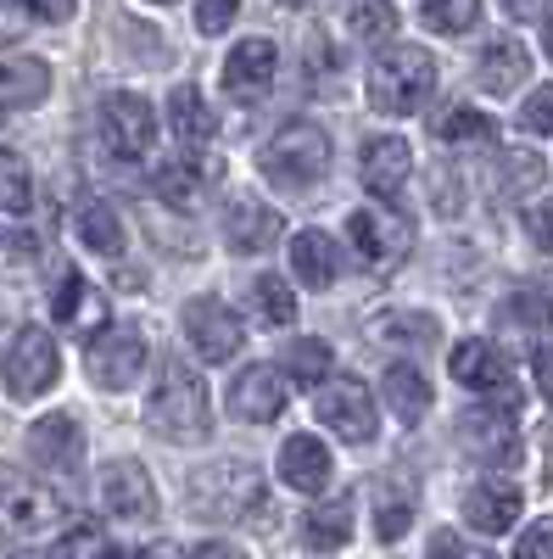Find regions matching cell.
Listing matches in <instances>:
<instances>
[{
	"mask_svg": "<svg viewBox=\"0 0 553 559\" xmlns=\"http://www.w3.org/2000/svg\"><path fill=\"white\" fill-rule=\"evenodd\" d=\"M347 23H352L363 39H392V28H397V7H352Z\"/></svg>",
	"mask_w": 553,
	"mask_h": 559,
	"instance_id": "obj_39",
	"label": "cell"
},
{
	"mask_svg": "<svg viewBox=\"0 0 553 559\" xmlns=\"http://www.w3.org/2000/svg\"><path fill=\"white\" fill-rule=\"evenodd\" d=\"M152 107L146 96H134V90H112V96L101 102V146L112 157H146L152 152Z\"/></svg>",
	"mask_w": 553,
	"mask_h": 559,
	"instance_id": "obj_12",
	"label": "cell"
},
{
	"mask_svg": "<svg viewBox=\"0 0 553 559\" xmlns=\"http://www.w3.org/2000/svg\"><path fill=\"white\" fill-rule=\"evenodd\" d=\"M207 419L213 414H207L202 376L179 353H168L163 369H157V386L146 397V426L157 437H168V442H196V437H207Z\"/></svg>",
	"mask_w": 553,
	"mask_h": 559,
	"instance_id": "obj_1",
	"label": "cell"
},
{
	"mask_svg": "<svg viewBox=\"0 0 553 559\" xmlns=\"http://www.w3.org/2000/svg\"><path fill=\"white\" fill-rule=\"evenodd\" d=\"M45 96H51V68L28 51H7L0 45V112L39 107Z\"/></svg>",
	"mask_w": 553,
	"mask_h": 559,
	"instance_id": "obj_18",
	"label": "cell"
},
{
	"mask_svg": "<svg viewBox=\"0 0 553 559\" xmlns=\"http://www.w3.org/2000/svg\"><path fill=\"white\" fill-rule=\"evenodd\" d=\"M420 17H425V28H436V34H470L476 23H481V7L476 0H431V7H420Z\"/></svg>",
	"mask_w": 553,
	"mask_h": 559,
	"instance_id": "obj_36",
	"label": "cell"
},
{
	"mask_svg": "<svg viewBox=\"0 0 553 559\" xmlns=\"http://www.w3.org/2000/svg\"><path fill=\"white\" fill-rule=\"evenodd\" d=\"M101 503L112 509L118 521H134V526H152L157 521V487L146 476V464H134V459H118L101 471Z\"/></svg>",
	"mask_w": 553,
	"mask_h": 559,
	"instance_id": "obj_13",
	"label": "cell"
},
{
	"mask_svg": "<svg viewBox=\"0 0 553 559\" xmlns=\"http://www.w3.org/2000/svg\"><path fill=\"white\" fill-rule=\"evenodd\" d=\"M62 521V503L51 487H34L23 476L0 481V543H34Z\"/></svg>",
	"mask_w": 553,
	"mask_h": 559,
	"instance_id": "obj_7",
	"label": "cell"
},
{
	"mask_svg": "<svg viewBox=\"0 0 553 559\" xmlns=\"http://www.w3.org/2000/svg\"><path fill=\"white\" fill-rule=\"evenodd\" d=\"M548 302H553V297H548Z\"/></svg>",
	"mask_w": 553,
	"mask_h": 559,
	"instance_id": "obj_54",
	"label": "cell"
},
{
	"mask_svg": "<svg viewBox=\"0 0 553 559\" xmlns=\"http://www.w3.org/2000/svg\"><path fill=\"white\" fill-rule=\"evenodd\" d=\"M196 559H247V554L229 548V543H207V548H196Z\"/></svg>",
	"mask_w": 553,
	"mask_h": 559,
	"instance_id": "obj_49",
	"label": "cell"
},
{
	"mask_svg": "<svg viewBox=\"0 0 553 559\" xmlns=\"http://www.w3.org/2000/svg\"><path fill=\"white\" fill-rule=\"evenodd\" d=\"M274 68H280V45L274 39H241L224 62V84L229 90H257V84L274 79Z\"/></svg>",
	"mask_w": 553,
	"mask_h": 559,
	"instance_id": "obj_25",
	"label": "cell"
},
{
	"mask_svg": "<svg viewBox=\"0 0 553 559\" xmlns=\"http://www.w3.org/2000/svg\"><path fill=\"white\" fill-rule=\"evenodd\" d=\"M302 543L313 554H336L352 543V498H336V503H318L302 515Z\"/></svg>",
	"mask_w": 553,
	"mask_h": 559,
	"instance_id": "obj_27",
	"label": "cell"
},
{
	"mask_svg": "<svg viewBox=\"0 0 553 559\" xmlns=\"http://www.w3.org/2000/svg\"><path fill=\"white\" fill-rule=\"evenodd\" d=\"M291 274L302 280V286H313V292L336 286V274H341V247L325 236V229H302V236L291 241Z\"/></svg>",
	"mask_w": 553,
	"mask_h": 559,
	"instance_id": "obj_23",
	"label": "cell"
},
{
	"mask_svg": "<svg viewBox=\"0 0 553 559\" xmlns=\"http://www.w3.org/2000/svg\"><path fill=\"white\" fill-rule=\"evenodd\" d=\"M51 308H57V319L68 324V331H89V308L107 313V302H101L96 292H89L79 274H62V292H57V302H51Z\"/></svg>",
	"mask_w": 553,
	"mask_h": 559,
	"instance_id": "obj_33",
	"label": "cell"
},
{
	"mask_svg": "<svg viewBox=\"0 0 553 559\" xmlns=\"http://www.w3.org/2000/svg\"><path fill=\"white\" fill-rule=\"evenodd\" d=\"M236 23V0H207V7H196V28L202 34H218Z\"/></svg>",
	"mask_w": 553,
	"mask_h": 559,
	"instance_id": "obj_45",
	"label": "cell"
},
{
	"mask_svg": "<svg viewBox=\"0 0 553 559\" xmlns=\"http://www.w3.org/2000/svg\"><path fill=\"white\" fill-rule=\"evenodd\" d=\"M257 168H263L268 185H280V191H308V185L325 179V168H330V140L313 123H286L274 140L257 146Z\"/></svg>",
	"mask_w": 553,
	"mask_h": 559,
	"instance_id": "obj_3",
	"label": "cell"
},
{
	"mask_svg": "<svg viewBox=\"0 0 553 559\" xmlns=\"http://www.w3.org/2000/svg\"><path fill=\"white\" fill-rule=\"evenodd\" d=\"M28 453H34L39 471L73 476L79 464H84V431H79V419H73V414H45V419H34Z\"/></svg>",
	"mask_w": 553,
	"mask_h": 559,
	"instance_id": "obj_14",
	"label": "cell"
},
{
	"mask_svg": "<svg viewBox=\"0 0 553 559\" xmlns=\"http://www.w3.org/2000/svg\"><path fill=\"white\" fill-rule=\"evenodd\" d=\"M191 503H196V515H207L213 526L224 521H247L252 509L263 503V476H257V464H207V471L191 481Z\"/></svg>",
	"mask_w": 553,
	"mask_h": 559,
	"instance_id": "obj_4",
	"label": "cell"
},
{
	"mask_svg": "<svg viewBox=\"0 0 553 559\" xmlns=\"http://www.w3.org/2000/svg\"><path fill=\"white\" fill-rule=\"evenodd\" d=\"M17 559H62V554H17Z\"/></svg>",
	"mask_w": 553,
	"mask_h": 559,
	"instance_id": "obj_52",
	"label": "cell"
},
{
	"mask_svg": "<svg viewBox=\"0 0 553 559\" xmlns=\"http://www.w3.org/2000/svg\"><path fill=\"white\" fill-rule=\"evenodd\" d=\"M369 336H375V342H413V347H436L442 324H436L431 313H386V319L369 324Z\"/></svg>",
	"mask_w": 553,
	"mask_h": 559,
	"instance_id": "obj_31",
	"label": "cell"
},
{
	"mask_svg": "<svg viewBox=\"0 0 553 559\" xmlns=\"http://www.w3.org/2000/svg\"><path fill=\"white\" fill-rule=\"evenodd\" d=\"M515 559H553V515H548V521H537L531 532H520Z\"/></svg>",
	"mask_w": 553,
	"mask_h": 559,
	"instance_id": "obj_43",
	"label": "cell"
},
{
	"mask_svg": "<svg viewBox=\"0 0 553 559\" xmlns=\"http://www.w3.org/2000/svg\"><path fill=\"white\" fill-rule=\"evenodd\" d=\"M274 236H280V213L257 197H236L224 207V241L229 252H268Z\"/></svg>",
	"mask_w": 553,
	"mask_h": 559,
	"instance_id": "obj_19",
	"label": "cell"
},
{
	"mask_svg": "<svg viewBox=\"0 0 553 559\" xmlns=\"http://www.w3.org/2000/svg\"><path fill=\"white\" fill-rule=\"evenodd\" d=\"M520 509H526V492L515 481H481L465 492V521L476 532H509L520 521Z\"/></svg>",
	"mask_w": 553,
	"mask_h": 559,
	"instance_id": "obj_21",
	"label": "cell"
},
{
	"mask_svg": "<svg viewBox=\"0 0 553 559\" xmlns=\"http://www.w3.org/2000/svg\"><path fill=\"white\" fill-rule=\"evenodd\" d=\"M458 437H465V453L481 459V464H520V431H515V414L509 408H497V403H481L470 408L465 419H458Z\"/></svg>",
	"mask_w": 553,
	"mask_h": 559,
	"instance_id": "obj_11",
	"label": "cell"
},
{
	"mask_svg": "<svg viewBox=\"0 0 553 559\" xmlns=\"http://www.w3.org/2000/svg\"><path fill=\"white\" fill-rule=\"evenodd\" d=\"M408 521H413V487H402V481H375V532H381L386 543H397V537L408 532Z\"/></svg>",
	"mask_w": 553,
	"mask_h": 559,
	"instance_id": "obj_30",
	"label": "cell"
},
{
	"mask_svg": "<svg viewBox=\"0 0 553 559\" xmlns=\"http://www.w3.org/2000/svg\"><path fill=\"white\" fill-rule=\"evenodd\" d=\"M431 96H436V62L420 45H392V51H381L375 68H369V107L386 112V118L420 112Z\"/></svg>",
	"mask_w": 553,
	"mask_h": 559,
	"instance_id": "obj_2",
	"label": "cell"
},
{
	"mask_svg": "<svg viewBox=\"0 0 553 559\" xmlns=\"http://www.w3.org/2000/svg\"><path fill=\"white\" fill-rule=\"evenodd\" d=\"M520 129H531V134H553V84H542L537 96L520 107Z\"/></svg>",
	"mask_w": 553,
	"mask_h": 559,
	"instance_id": "obj_42",
	"label": "cell"
},
{
	"mask_svg": "<svg viewBox=\"0 0 553 559\" xmlns=\"http://www.w3.org/2000/svg\"><path fill=\"white\" fill-rule=\"evenodd\" d=\"M381 392H386V408L402 419V426H420V419L431 414V381H425L413 364H392L386 381H381Z\"/></svg>",
	"mask_w": 553,
	"mask_h": 559,
	"instance_id": "obj_24",
	"label": "cell"
},
{
	"mask_svg": "<svg viewBox=\"0 0 553 559\" xmlns=\"http://www.w3.org/2000/svg\"><path fill=\"white\" fill-rule=\"evenodd\" d=\"M229 408H236L241 419H252V426H263V419H280L286 414V376L274 364H252L236 376V386H229Z\"/></svg>",
	"mask_w": 553,
	"mask_h": 559,
	"instance_id": "obj_17",
	"label": "cell"
},
{
	"mask_svg": "<svg viewBox=\"0 0 553 559\" xmlns=\"http://www.w3.org/2000/svg\"><path fill=\"white\" fill-rule=\"evenodd\" d=\"M34 207V179H28V163L17 152H0V213L7 218H23Z\"/></svg>",
	"mask_w": 553,
	"mask_h": 559,
	"instance_id": "obj_32",
	"label": "cell"
},
{
	"mask_svg": "<svg viewBox=\"0 0 553 559\" xmlns=\"http://www.w3.org/2000/svg\"><path fill=\"white\" fill-rule=\"evenodd\" d=\"M503 319L520 324V331H548V324H553V302L542 292H515L509 302H503Z\"/></svg>",
	"mask_w": 553,
	"mask_h": 559,
	"instance_id": "obj_38",
	"label": "cell"
},
{
	"mask_svg": "<svg viewBox=\"0 0 553 559\" xmlns=\"http://www.w3.org/2000/svg\"><path fill=\"white\" fill-rule=\"evenodd\" d=\"M431 559H497V554L470 543V537H458V532H436L431 537Z\"/></svg>",
	"mask_w": 553,
	"mask_h": 559,
	"instance_id": "obj_41",
	"label": "cell"
},
{
	"mask_svg": "<svg viewBox=\"0 0 553 559\" xmlns=\"http://www.w3.org/2000/svg\"><path fill=\"white\" fill-rule=\"evenodd\" d=\"M313 408H318V426H330L341 442H375L381 414H375V397L363 392V381H330V386H318Z\"/></svg>",
	"mask_w": 553,
	"mask_h": 559,
	"instance_id": "obj_10",
	"label": "cell"
},
{
	"mask_svg": "<svg viewBox=\"0 0 553 559\" xmlns=\"http://www.w3.org/2000/svg\"><path fill=\"white\" fill-rule=\"evenodd\" d=\"M531 369H537V386H542V397L553 403V347H537Z\"/></svg>",
	"mask_w": 553,
	"mask_h": 559,
	"instance_id": "obj_46",
	"label": "cell"
},
{
	"mask_svg": "<svg viewBox=\"0 0 553 559\" xmlns=\"http://www.w3.org/2000/svg\"><path fill=\"white\" fill-rule=\"evenodd\" d=\"M146 358H152V347H146V336L134 331V324H107L101 336H89L84 369H89V381H96L101 392H129L134 381H141Z\"/></svg>",
	"mask_w": 553,
	"mask_h": 559,
	"instance_id": "obj_6",
	"label": "cell"
},
{
	"mask_svg": "<svg viewBox=\"0 0 553 559\" xmlns=\"http://www.w3.org/2000/svg\"><path fill=\"white\" fill-rule=\"evenodd\" d=\"M57 376H62V353H57L51 331L23 324V331L7 342V358H0V381H7V392L12 397H39V392H51Z\"/></svg>",
	"mask_w": 553,
	"mask_h": 559,
	"instance_id": "obj_5",
	"label": "cell"
},
{
	"mask_svg": "<svg viewBox=\"0 0 553 559\" xmlns=\"http://www.w3.org/2000/svg\"><path fill=\"white\" fill-rule=\"evenodd\" d=\"M413 174V152H408V140L397 134H381V140H369L363 157H358V179H363V191H375L381 202H392L402 185Z\"/></svg>",
	"mask_w": 553,
	"mask_h": 559,
	"instance_id": "obj_16",
	"label": "cell"
},
{
	"mask_svg": "<svg viewBox=\"0 0 553 559\" xmlns=\"http://www.w3.org/2000/svg\"><path fill=\"white\" fill-rule=\"evenodd\" d=\"M28 17H39V23H68L73 17V7H45V0H39V7H23Z\"/></svg>",
	"mask_w": 553,
	"mask_h": 559,
	"instance_id": "obj_48",
	"label": "cell"
},
{
	"mask_svg": "<svg viewBox=\"0 0 553 559\" xmlns=\"http://www.w3.org/2000/svg\"><path fill=\"white\" fill-rule=\"evenodd\" d=\"M542 39H548V57H553V12H548V34Z\"/></svg>",
	"mask_w": 553,
	"mask_h": 559,
	"instance_id": "obj_51",
	"label": "cell"
},
{
	"mask_svg": "<svg viewBox=\"0 0 553 559\" xmlns=\"http://www.w3.org/2000/svg\"><path fill=\"white\" fill-rule=\"evenodd\" d=\"M336 476V464H330V448L318 442V437H286L280 448V481L297 487V492H325Z\"/></svg>",
	"mask_w": 553,
	"mask_h": 559,
	"instance_id": "obj_20",
	"label": "cell"
},
{
	"mask_svg": "<svg viewBox=\"0 0 553 559\" xmlns=\"http://www.w3.org/2000/svg\"><path fill=\"white\" fill-rule=\"evenodd\" d=\"M168 118H173L179 146H207V140L218 134V118H213V107L202 102L196 84H179V90H173V96H168Z\"/></svg>",
	"mask_w": 553,
	"mask_h": 559,
	"instance_id": "obj_28",
	"label": "cell"
},
{
	"mask_svg": "<svg viewBox=\"0 0 553 559\" xmlns=\"http://www.w3.org/2000/svg\"><path fill=\"white\" fill-rule=\"evenodd\" d=\"M531 79V57L520 39H497L481 51V68H476V84L486 90V96H515V90Z\"/></svg>",
	"mask_w": 553,
	"mask_h": 559,
	"instance_id": "obj_22",
	"label": "cell"
},
{
	"mask_svg": "<svg viewBox=\"0 0 553 559\" xmlns=\"http://www.w3.org/2000/svg\"><path fill=\"white\" fill-rule=\"evenodd\" d=\"M330 364H336V353H330L325 342H297V347L286 353V369H291L297 381H308V386L325 381V376H330Z\"/></svg>",
	"mask_w": 553,
	"mask_h": 559,
	"instance_id": "obj_37",
	"label": "cell"
},
{
	"mask_svg": "<svg viewBox=\"0 0 553 559\" xmlns=\"http://www.w3.org/2000/svg\"><path fill=\"white\" fill-rule=\"evenodd\" d=\"M526 236L553 258V202H531V207H526Z\"/></svg>",
	"mask_w": 553,
	"mask_h": 559,
	"instance_id": "obj_44",
	"label": "cell"
},
{
	"mask_svg": "<svg viewBox=\"0 0 553 559\" xmlns=\"http://www.w3.org/2000/svg\"><path fill=\"white\" fill-rule=\"evenodd\" d=\"M347 229H352L358 258L375 269V274H392V269L413 252V224H408L402 213H392V207H358V213L347 218Z\"/></svg>",
	"mask_w": 553,
	"mask_h": 559,
	"instance_id": "obj_8",
	"label": "cell"
},
{
	"mask_svg": "<svg viewBox=\"0 0 553 559\" xmlns=\"http://www.w3.org/2000/svg\"><path fill=\"white\" fill-rule=\"evenodd\" d=\"M68 554H84V559H123L112 543H96V548H89V537H73V543H68Z\"/></svg>",
	"mask_w": 553,
	"mask_h": 559,
	"instance_id": "obj_47",
	"label": "cell"
},
{
	"mask_svg": "<svg viewBox=\"0 0 553 559\" xmlns=\"http://www.w3.org/2000/svg\"><path fill=\"white\" fill-rule=\"evenodd\" d=\"M152 185H157V197H163L173 213H191V207L202 202V191H207V174H202L196 163H163Z\"/></svg>",
	"mask_w": 553,
	"mask_h": 559,
	"instance_id": "obj_29",
	"label": "cell"
},
{
	"mask_svg": "<svg viewBox=\"0 0 553 559\" xmlns=\"http://www.w3.org/2000/svg\"><path fill=\"white\" fill-rule=\"evenodd\" d=\"M141 559H179V554H173V548H168V543H163V548H146V554H141Z\"/></svg>",
	"mask_w": 553,
	"mask_h": 559,
	"instance_id": "obj_50",
	"label": "cell"
},
{
	"mask_svg": "<svg viewBox=\"0 0 553 559\" xmlns=\"http://www.w3.org/2000/svg\"><path fill=\"white\" fill-rule=\"evenodd\" d=\"M542 179V163L531 152H503V191H531Z\"/></svg>",
	"mask_w": 553,
	"mask_h": 559,
	"instance_id": "obj_40",
	"label": "cell"
},
{
	"mask_svg": "<svg viewBox=\"0 0 553 559\" xmlns=\"http://www.w3.org/2000/svg\"><path fill=\"white\" fill-rule=\"evenodd\" d=\"M447 369H453V381L470 386V392H492V397L515 392V369L492 342H458L447 353Z\"/></svg>",
	"mask_w": 553,
	"mask_h": 559,
	"instance_id": "obj_15",
	"label": "cell"
},
{
	"mask_svg": "<svg viewBox=\"0 0 553 559\" xmlns=\"http://www.w3.org/2000/svg\"><path fill=\"white\" fill-rule=\"evenodd\" d=\"M184 342H191L207 364H229L241 353V342H247V324L229 313L218 297H196V302H184Z\"/></svg>",
	"mask_w": 553,
	"mask_h": 559,
	"instance_id": "obj_9",
	"label": "cell"
},
{
	"mask_svg": "<svg viewBox=\"0 0 553 559\" xmlns=\"http://www.w3.org/2000/svg\"><path fill=\"white\" fill-rule=\"evenodd\" d=\"M436 140L442 146H481V140H492V118L476 107H453L436 118Z\"/></svg>",
	"mask_w": 553,
	"mask_h": 559,
	"instance_id": "obj_35",
	"label": "cell"
},
{
	"mask_svg": "<svg viewBox=\"0 0 553 559\" xmlns=\"http://www.w3.org/2000/svg\"><path fill=\"white\" fill-rule=\"evenodd\" d=\"M252 313H257L263 324H280V331H286V324L297 319V302H291V286H286V280L257 274V280H252Z\"/></svg>",
	"mask_w": 553,
	"mask_h": 559,
	"instance_id": "obj_34",
	"label": "cell"
},
{
	"mask_svg": "<svg viewBox=\"0 0 553 559\" xmlns=\"http://www.w3.org/2000/svg\"><path fill=\"white\" fill-rule=\"evenodd\" d=\"M73 236L96 252V258H123V247H129L123 218H118L107 202H84V207L73 213Z\"/></svg>",
	"mask_w": 553,
	"mask_h": 559,
	"instance_id": "obj_26",
	"label": "cell"
},
{
	"mask_svg": "<svg viewBox=\"0 0 553 559\" xmlns=\"http://www.w3.org/2000/svg\"><path fill=\"white\" fill-rule=\"evenodd\" d=\"M0 263H7V236H0Z\"/></svg>",
	"mask_w": 553,
	"mask_h": 559,
	"instance_id": "obj_53",
	"label": "cell"
}]
</instances>
